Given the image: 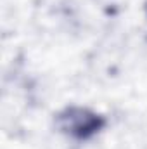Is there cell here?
Masks as SVG:
<instances>
[{
    "label": "cell",
    "instance_id": "obj_1",
    "mask_svg": "<svg viewBox=\"0 0 147 149\" xmlns=\"http://www.w3.org/2000/svg\"><path fill=\"white\" fill-rule=\"evenodd\" d=\"M55 125L62 134L78 141H87L104 128L106 120L87 108L69 106L55 116Z\"/></svg>",
    "mask_w": 147,
    "mask_h": 149
}]
</instances>
